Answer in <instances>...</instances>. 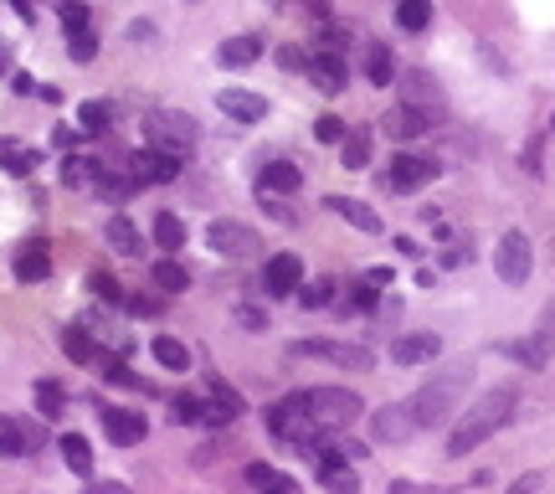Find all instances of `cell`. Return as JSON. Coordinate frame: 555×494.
<instances>
[{
	"mask_svg": "<svg viewBox=\"0 0 555 494\" xmlns=\"http://www.w3.org/2000/svg\"><path fill=\"white\" fill-rule=\"evenodd\" d=\"M381 129H386V140H422L432 129V113L412 109V103H397V109L381 119Z\"/></svg>",
	"mask_w": 555,
	"mask_h": 494,
	"instance_id": "9a60e30c",
	"label": "cell"
},
{
	"mask_svg": "<svg viewBox=\"0 0 555 494\" xmlns=\"http://www.w3.org/2000/svg\"><path fill=\"white\" fill-rule=\"evenodd\" d=\"M324 207H330L334 217H340V222H349L355 232H370V237L381 232V217H376V211L365 207V201H355V196H330Z\"/></svg>",
	"mask_w": 555,
	"mask_h": 494,
	"instance_id": "ac0fdd59",
	"label": "cell"
},
{
	"mask_svg": "<svg viewBox=\"0 0 555 494\" xmlns=\"http://www.w3.org/2000/svg\"><path fill=\"white\" fill-rule=\"evenodd\" d=\"M98 371H103V382H113V386H134V392H139V376H134V371L124 366V361H119V355H103V361H98Z\"/></svg>",
	"mask_w": 555,
	"mask_h": 494,
	"instance_id": "74e56055",
	"label": "cell"
},
{
	"mask_svg": "<svg viewBox=\"0 0 555 494\" xmlns=\"http://www.w3.org/2000/svg\"><path fill=\"white\" fill-rule=\"evenodd\" d=\"M278 63H283V67H303L309 57H299V47H283V52H278Z\"/></svg>",
	"mask_w": 555,
	"mask_h": 494,
	"instance_id": "816d5d0a",
	"label": "cell"
},
{
	"mask_svg": "<svg viewBox=\"0 0 555 494\" xmlns=\"http://www.w3.org/2000/svg\"><path fill=\"white\" fill-rule=\"evenodd\" d=\"M370 432H376V443H407V438L422 432V428H416V417H412L407 402H386L381 412H370Z\"/></svg>",
	"mask_w": 555,
	"mask_h": 494,
	"instance_id": "9c48e42d",
	"label": "cell"
},
{
	"mask_svg": "<svg viewBox=\"0 0 555 494\" xmlns=\"http://www.w3.org/2000/svg\"><path fill=\"white\" fill-rule=\"evenodd\" d=\"M514 412H520V392H514V386H493V392H483V397L453 422V432H447V453H453V459H468L478 443H489L493 432H504L509 422H514Z\"/></svg>",
	"mask_w": 555,
	"mask_h": 494,
	"instance_id": "6da1fadb",
	"label": "cell"
},
{
	"mask_svg": "<svg viewBox=\"0 0 555 494\" xmlns=\"http://www.w3.org/2000/svg\"><path fill=\"white\" fill-rule=\"evenodd\" d=\"M463 392H468V371H463V366L447 371V376H437V382H427L412 402H407V407H412V417H416V428H443L447 417L458 412Z\"/></svg>",
	"mask_w": 555,
	"mask_h": 494,
	"instance_id": "3957f363",
	"label": "cell"
},
{
	"mask_svg": "<svg viewBox=\"0 0 555 494\" xmlns=\"http://www.w3.org/2000/svg\"><path fill=\"white\" fill-rule=\"evenodd\" d=\"M57 340H62V355H67V361H78V366L98 361V351H93V340H88V330H78V324H67Z\"/></svg>",
	"mask_w": 555,
	"mask_h": 494,
	"instance_id": "4dcf8cb0",
	"label": "cell"
},
{
	"mask_svg": "<svg viewBox=\"0 0 555 494\" xmlns=\"http://www.w3.org/2000/svg\"><path fill=\"white\" fill-rule=\"evenodd\" d=\"M129 309H134V315H155L159 299H144V294H134V299H129Z\"/></svg>",
	"mask_w": 555,
	"mask_h": 494,
	"instance_id": "f907efd6",
	"label": "cell"
},
{
	"mask_svg": "<svg viewBox=\"0 0 555 494\" xmlns=\"http://www.w3.org/2000/svg\"><path fill=\"white\" fill-rule=\"evenodd\" d=\"M293 355H319V361H334V366H349V371H370L376 355L365 345H334V340H299Z\"/></svg>",
	"mask_w": 555,
	"mask_h": 494,
	"instance_id": "30bf717a",
	"label": "cell"
},
{
	"mask_svg": "<svg viewBox=\"0 0 555 494\" xmlns=\"http://www.w3.org/2000/svg\"><path fill=\"white\" fill-rule=\"evenodd\" d=\"M149 278H155V288H165V294H180V288H191V273L180 268L175 257H159L155 268H149Z\"/></svg>",
	"mask_w": 555,
	"mask_h": 494,
	"instance_id": "f546056e",
	"label": "cell"
},
{
	"mask_svg": "<svg viewBox=\"0 0 555 494\" xmlns=\"http://www.w3.org/2000/svg\"><path fill=\"white\" fill-rule=\"evenodd\" d=\"M62 186H98V170H93V160H82V155H67V160H62Z\"/></svg>",
	"mask_w": 555,
	"mask_h": 494,
	"instance_id": "d590c367",
	"label": "cell"
},
{
	"mask_svg": "<svg viewBox=\"0 0 555 494\" xmlns=\"http://www.w3.org/2000/svg\"><path fill=\"white\" fill-rule=\"evenodd\" d=\"M103 237H109V247H113V253H124V257H139V253H144L139 227L129 222V217H113V222L103 227Z\"/></svg>",
	"mask_w": 555,
	"mask_h": 494,
	"instance_id": "7402d4cb",
	"label": "cell"
},
{
	"mask_svg": "<svg viewBox=\"0 0 555 494\" xmlns=\"http://www.w3.org/2000/svg\"><path fill=\"white\" fill-rule=\"evenodd\" d=\"M376 278H360V284H349V294H345V304L349 309H376V299H381V294H376Z\"/></svg>",
	"mask_w": 555,
	"mask_h": 494,
	"instance_id": "ab89813d",
	"label": "cell"
},
{
	"mask_svg": "<svg viewBox=\"0 0 555 494\" xmlns=\"http://www.w3.org/2000/svg\"><path fill=\"white\" fill-rule=\"evenodd\" d=\"M201 412H206V402H196V397H175V422L186 428V422H201Z\"/></svg>",
	"mask_w": 555,
	"mask_h": 494,
	"instance_id": "ee69618b",
	"label": "cell"
},
{
	"mask_svg": "<svg viewBox=\"0 0 555 494\" xmlns=\"http://www.w3.org/2000/svg\"><path fill=\"white\" fill-rule=\"evenodd\" d=\"M365 78L376 82V88H391L397 63H391V52H386V47H370V52H365Z\"/></svg>",
	"mask_w": 555,
	"mask_h": 494,
	"instance_id": "836d02e7",
	"label": "cell"
},
{
	"mask_svg": "<svg viewBox=\"0 0 555 494\" xmlns=\"http://www.w3.org/2000/svg\"><path fill=\"white\" fill-rule=\"evenodd\" d=\"M437 160L427 155H391V170H386V191H422L427 180H437Z\"/></svg>",
	"mask_w": 555,
	"mask_h": 494,
	"instance_id": "52a82bcc",
	"label": "cell"
},
{
	"mask_svg": "<svg viewBox=\"0 0 555 494\" xmlns=\"http://www.w3.org/2000/svg\"><path fill=\"white\" fill-rule=\"evenodd\" d=\"M340 160H345V170H365L370 165V129H349L340 140Z\"/></svg>",
	"mask_w": 555,
	"mask_h": 494,
	"instance_id": "d4e9b609",
	"label": "cell"
},
{
	"mask_svg": "<svg viewBox=\"0 0 555 494\" xmlns=\"http://www.w3.org/2000/svg\"><path fill=\"white\" fill-rule=\"evenodd\" d=\"M62 402H67V392H62V382H36V412L47 417V422H57L62 417Z\"/></svg>",
	"mask_w": 555,
	"mask_h": 494,
	"instance_id": "d6a6232c",
	"label": "cell"
},
{
	"mask_svg": "<svg viewBox=\"0 0 555 494\" xmlns=\"http://www.w3.org/2000/svg\"><path fill=\"white\" fill-rule=\"evenodd\" d=\"M88 288H93L98 299H109V304L124 299V288H119V278H113V273H88Z\"/></svg>",
	"mask_w": 555,
	"mask_h": 494,
	"instance_id": "b9f144b4",
	"label": "cell"
},
{
	"mask_svg": "<svg viewBox=\"0 0 555 494\" xmlns=\"http://www.w3.org/2000/svg\"><path fill=\"white\" fill-rule=\"evenodd\" d=\"M242 479H247L253 489H283V494H293V489H299L293 479H288V474H278V469H268V463H247V469H242Z\"/></svg>",
	"mask_w": 555,
	"mask_h": 494,
	"instance_id": "f1b7e54d",
	"label": "cell"
},
{
	"mask_svg": "<svg viewBox=\"0 0 555 494\" xmlns=\"http://www.w3.org/2000/svg\"><path fill=\"white\" fill-rule=\"evenodd\" d=\"M237 319H242V324H247V330H263V324H268V319L257 315V309H247V304H242V309H237Z\"/></svg>",
	"mask_w": 555,
	"mask_h": 494,
	"instance_id": "681fc988",
	"label": "cell"
},
{
	"mask_svg": "<svg viewBox=\"0 0 555 494\" xmlns=\"http://www.w3.org/2000/svg\"><path fill=\"white\" fill-rule=\"evenodd\" d=\"M149 355H155L165 371H191V351H186L175 335H155L149 340Z\"/></svg>",
	"mask_w": 555,
	"mask_h": 494,
	"instance_id": "cb8c5ba5",
	"label": "cell"
},
{
	"mask_svg": "<svg viewBox=\"0 0 555 494\" xmlns=\"http://www.w3.org/2000/svg\"><path fill=\"white\" fill-rule=\"evenodd\" d=\"M504 355H514V361L530 366V371H545V361H550V330H535V335L520 340V345H504Z\"/></svg>",
	"mask_w": 555,
	"mask_h": 494,
	"instance_id": "44dd1931",
	"label": "cell"
},
{
	"mask_svg": "<svg viewBox=\"0 0 555 494\" xmlns=\"http://www.w3.org/2000/svg\"><path fill=\"white\" fill-rule=\"evenodd\" d=\"M360 397L349 392V386H314L309 392V422H314V438L319 443H330V438H340V432L360 417Z\"/></svg>",
	"mask_w": 555,
	"mask_h": 494,
	"instance_id": "7a4b0ae2",
	"label": "cell"
},
{
	"mask_svg": "<svg viewBox=\"0 0 555 494\" xmlns=\"http://www.w3.org/2000/svg\"><path fill=\"white\" fill-rule=\"evenodd\" d=\"M155 247H165V253H180V247H186V222H180L175 211H155Z\"/></svg>",
	"mask_w": 555,
	"mask_h": 494,
	"instance_id": "484cf974",
	"label": "cell"
},
{
	"mask_svg": "<svg viewBox=\"0 0 555 494\" xmlns=\"http://www.w3.org/2000/svg\"><path fill=\"white\" fill-rule=\"evenodd\" d=\"M129 170H134V180H139V186H170V180L180 176V155H170V150H155V144H144L139 155L129 160Z\"/></svg>",
	"mask_w": 555,
	"mask_h": 494,
	"instance_id": "ba28073f",
	"label": "cell"
},
{
	"mask_svg": "<svg viewBox=\"0 0 555 494\" xmlns=\"http://www.w3.org/2000/svg\"><path fill=\"white\" fill-rule=\"evenodd\" d=\"M535 268V253H530V237L524 232H504L499 247H493V273L504 278V284H524Z\"/></svg>",
	"mask_w": 555,
	"mask_h": 494,
	"instance_id": "5b68a950",
	"label": "cell"
},
{
	"mask_svg": "<svg viewBox=\"0 0 555 494\" xmlns=\"http://www.w3.org/2000/svg\"><path fill=\"white\" fill-rule=\"evenodd\" d=\"M211 397H216V402H226V407H237V412H242V397H237V392H232L226 382H211Z\"/></svg>",
	"mask_w": 555,
	"mask_h": 494,
	"instance_id": "bcb514c9",
	"label": "cell"
},
{
	"mask_svg": "<svg viewBox=\"0 0 555 494\" xmlns=\"http://www.w3.org/2000/svg\"><path fill=\"white\" fill-rule=\"evenodd\" d=\"M5 73H11V57H5V52H0V78H5Z\"/></svg>",
	"mask_w": 555,
	"mask_h": 494,
	"instance_id": "11a10c76",
	"label": "cell"
},
{
	"mask_svg": "<svg viewBox=\"0 0 555 494\" xmlns=\"http://www.w3.org/2000/svg\"><path fill=\"white\" fill-rule=\"evenodd\" d=\"M11 88H16V93H32L36 78H32V73H16V78H11Z\"/></svg>",
	"mask_w": 555,
	"mask_h": 494,
	"instance_id": "f5cc1de1",
	"label": "cell"
},
{
	"mask_svg": "<svg viewBox=\"0 0 555 494\" xmlns=\"http://www.w3.org/2000/svg\"><path fill=\"white\" fill-rule=\"evenodd\" d=\"M144 144L170 150V155H186V150H196V119L191 113H170V109L149 113V119H144Z\"/></svg>",
	"mask_w": 555,
	"mask_h": 494,
	"instance_id": "277c9868",
	"label": "cell"
},
{
	"mask_svg": "<svg viewBox=\"0 0 555 494\" xmlns=\"http://www.w3.org/2000/svg\"><path fill=\"white\" fill-rule=\"evenodd\" d=\"M62 459H67V469L72 474H93V448H88V438L82 432H62Z\"/></svg>",
	"mask_w": 555,
	"mask_h": 494,
	"instance_id": "4316f807",
	"label": "cell"
},
{
	"mask_svg": "<svg viewBox=\"0 0 555 494\" xmlns=\"http://www.w3.org/2000/svg\"><path fill=\"white\" fill-rule=\"evenodd\" d=\"M52 273V253H47V242H26L16 253V278L21 284H42Z\"/></svg>",
	"mask_w": 555,
	"mask_h": 494,
	"instance_id": "ffe728a7",
	"label": "cell"
},
{
	"mask_svg": "<svg viewBox=\"0 0 555 494\" xmlns=\"http://www.w3.org/2000/svg\"><path fill=\"white\" fill-rule=\"evenodd\" d=\"M263 288H268V299H288L293 288H303V263L293 253H273L263 268Z\"/></svg>",
	"mask_w": 555,
	"mask_h": 494,
	"instance_id": "8fae6325",
	"label": "cell"
},
{
	"mask_svg": "<svg viewBox=\"0 0 555 494\" xmlns=\"http://www.w3.org/2000/svg\"><path fill=\"white\" fill-rule=\"evenodd\" d=\"M303 186V170L293 160H268L263 165V196H293Z\"/></svg>",
	"mask_w": 555,
	"mask_h": 494,
	"instance_id": "d6986e66",
	"label": "cell"
},
{
	"mask_svg": "<svg viewBox=\"0 0 555 494\" xmlns=\"http://www.w3.org/2000/svg\"><path fill=\"white\" fill-rule=\"evenodd\" d=\"M550 129H555V113H550Z\"/></svg>",
	"mask_w": 555,
	"mask_h": 494,
	"instance_id": "9f6ffc18",
	"label": "cell"
},
{
	"mask_svg": "<svg viewBox=\"0 0 555 494\" xmlns=\"http://www.w3.org/2000/svg\"><path fill=\"white\" fill-rule=\"evenodd\" d=\"M263 57V42L257 36H232V42H222V67H247Z\"/></svg>",
	"mask_w": 555,
	"mask_h": 494,
	"instance_id": "83f0119b",
	"label": "cell"
},
{
	"mask_svg": "<svg viewBox=\"0 0 555 494\" xmlns=\"http://www.w3.org/2000/svg\"><path fill=\"white\" fill-rule=\"evenodd\" d=\"M0 165H5L11 176H32L36 170V150H26V144H5V150H0Z\"/></svg>",
	"mask_w": 555,
	"mask_h": 494,
	"instance_id": "e575fe53",
	"label": "cell"
},
{
	"mask_svg": "<svg viewBox=\"0 0 555 494\" xmlns=\"http://www.w3.org/2000/svg\"><path fill=\"white\" fill-rule=\"evenodd\" d=\"M78 119H82V129H88V134H103V129L113 124V109H109V103H103V98H88Z\"/></svg>",
	"mask_w": 555,
	"mask_h": 494,
	"instance_id": "8d00e7d4",
	"label": "cell"
},
{
	"mask_svg": "<svg viewBox=\"0 0 555 494\" xmlns=\"http://www.w3.org/2000/svg\"><path fill=\"white\" fill-rule=\"evenodd\" d=\"M36 448V428H21L16 417H0V453L5 459H21Z\"/></svg>",
	"mask_w": 555,
	"mask_h": 494,
	"instance_id": "603a6c76",
	"label": "cell"
},
{
	"mask_svg": "<svg viewBox=\"0 0 555 494\" xmlns=\"http://www.w3.org/2000/svg\"><path fill=\"white\" fill-rule=\"evenodd\" d=\"M98 417H103V432H109L119 448L144 443V432H149V428H144V417H139V412H124V407H103Z\"/></svg>",
	"mask_w": 555,
	"mask_h": 494,
	"instance_id": "2e32d148",
	"label": "cell"
},
{
	"mask_svg": "<svg viewBox=\"0 0 555 494\" xmlns=\"http://www.w3.org/2000/svg\"><path fill=\"white\" fill-rule=\"evenodd\" d=\"M206 242H211V253H222V257H253L257 247H263V237H257L247 222H226V217H216V222L206 227Z\"/></svg>",
	"mask_w": 555,
	"mask_h": 494,
	"instance_id": "8992f818",
	"label": "cell"
},
{
	"mask_svg": "<svg viewBox=\"0 0 555 494\" xmlns=\"http://www.w3.org/2000/svg\"><path fill=\"white\" fill-rule=\"evenodd\" d=\"M401 103H412V109H422V113H447L443 88H437L427 73H407V78H401Z\"/></svg>",
	"mask_w": 555,
	"mask_h": 494,
	"instance_id": "5bb4252c",
	"label": "cell"
},
{
	"mask_svg": "<svg viewBox=\"0 0 555 494\" xmlns=\"http://www.w3.org/2000/svg\"><path fill=\"white\" fill-rule=\"evenodd\" d=\"M349 134V124L340 119V113H319L314 119V140H324V144H340Z\"/></svg>",
	"mask_w": 555,
	"mask_h": 494,
	"instance_id": "f35d334b",
	"label": "cell"
},
{
	"mask_svg": "<svg viewBox=\"0 0 555 494\" xmlns=\"http://www.w3.org/2000/svg\"><path fill=\"white\" fill-rule=\"evenodd\" d=\"M216 109H222L226 119H237V124H263V119H268V98L247 93V88H222V93H216Z\"/></svg>",
	"mask_w": 555,
	"mask_h": 494,
	"instance_id": "4fadbf2b",
	"label": "cell"
},
{
	"mask_svg": "<svg viewBox=\"0 0 555 494\" xmlns=\"http://www.w3.org/2000/svg\"><path fill=\"white\" fill-rule=\"evenodd\" d=\"M437 351H443V340L432 335V330H422V335H401V340H391V361H397V366H422V361H432Z\"/></svg>",
	"mask_w": 555,
	"mask_h": 494,
	"instance_id": "e0dca14e",
	"label": "cell"
},
{
	"mask_svg": "<svg viewBox=\"0 0 555 494\" xmlns=\"http://www.w3.org/2000/svg\"><path fill=\"white\" fill-rule=\"evenodd\" d=\"M303 73H309V82H314L319 93H340V88H345L349 82V67H345V57H340V52H314V57H309V63H303Z\"/></svg>",
	"mask_w": 555,
	"mask_h": 494,
	"instance_id": "7c38bea8",
	"label": "cell"
},
{
	"mask_svg": "<svg viewBox=\"0 0 555 494\" xmlns=\"http://www.w3.org/2000/svg\"><path fill=\"white\" fill-rule=\"evenodd\" d=\"M524 170H530V176L545 170V165H540V140H530V150H524Z\"/></svg>",
	"mask_w": 555,
	"mask_h": 494,
	"instance_id": "c3c4849f",
	"label": "cell"
},
{
	"mask_svg": "<svg viewBox=\"0 0 555 494\" xmlns=\"http://www.w3.org/2000/svg\"><path fill=\"white\" fill-rule=\"evenodd\" d=\"M334 288H340L334 278H319V284H309V288L299 294V299H303V309H324V304L334 299Z\"/></svg>",
	"mask_w": 555,
	"mask_h": 494,
	"instance_id": "60d3db41",
	"label": "cell"
},
{
	"mask_svg": "<svg viewBox=\"0 0 555 494\" xmlns=\"http://www.w3.org/2000/svg\"><path fill=\"white\" fill-rule=\"evenodd\" d=\"M62 26L67 32H88V5L82 0H62Z\"/></svg>",
	"mask_w": 555,
	"mask_h": 494,
	"instance_id": "7bdbcfd3",
	"label": "cell"
},
{
	"mask_svg": "<svg viewBox=\"0 0 555 494\" xmlns=\"http://www.w3.org/2000/svg\"><path fill=\"white\" fill-rule=\"evenodd\" d=\"M52 144H57V150H72V144H78V129H52Z\"/></svg>",
	"mask_w": 555,
	"mask_h": 494,
	"instance_id": "7dc6e473",
	"label": "cell"
},
{
	"mask_svg": "<svg viewBox=\"0 0 555 494\" xmlns=\"http://www.w3.org/2000/svg\"><path fill=\"white\" fill-rule=\"evenodd\" d=\"M397 26L401 32H427L432 26V0H401L397 5Z\"/></svg>",
	"mask_w": 555,
	"mask_h": 494,
	"instance_id": "1f68e13d",
	"label": "cell"
},
{
	"mask_svg": "<svg viewBox=\"0 0 555 494\" xmlns=\"http://www.w3.org/2000/svg\"><path fill=\"white\" fill-rule=\"evenodd\" d=\"M93 57H98L93 32H72V63H93Z\"/></svg>",
	"mask_w": 555,
	"mask_h": 494,
	"instance_id": "f6af8a7d",
	"label": "cell"
},
{
	"mask_svg": "<svg viewBox=\"0 0 555 494\" xmlns=\"http://www.w3.org/2000/svg\"><path fill=\"white\" fill-rule=\"evenodd\" d=\"M11 5H16L21 16H32V0H11Z\"/></svg>",
	"mask_w": 555,
	"mask_h": 494,
	"instance_id": "db71d44e",
	"label": "cell"
}]
</instances>
